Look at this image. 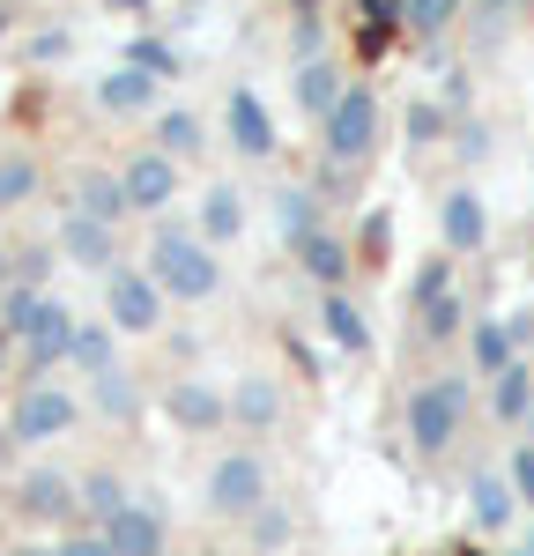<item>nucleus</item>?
Wrapping results in <instances>:
<instances>
[{
    "label": "nucleus",
    "instance_id": "f3484780",
    "mask_svg": "<svg viewBox=\"0 0 534 556\" xmlns=\"http://www.w3.org/2000/svg\"><path fill=\"white\" fill-rule=\"evenodd\" d=\"M297 97H305V112H319V119H327V112H334L349 89H342V75H334L327 60H305V75H297Z\"/></svg>",
    "mask_w": 534,
    "mask_h": 556
},
{
    "label": "nucleus",
    "instance_id": "aec40b11",
    "mask_svg": "<svg viewBox=\"0 0 534 556\" xmlns=\"http://www.w3.org/2000/svg\"><path fill=\"white\" fill-rule=\"evenodd\" d=\"M230 416H238V424H253V430H267V424H275V386L245 379L238 393H230Z\"/></svg>",
    "mask_w": 534,
    "mask_h": 556
},
{
    "label": "nucleus",
    "instance_id": "5701e85b",
    "mask_svg": "<svg viewBox=\"0 0 534 556\" xmlns=\"http://www.w3.org/2000/svg\"><path fill=\"white\" fill-rule=\"evenodd\" d=\"M149 83H156V75H141V67H119V75H104V89H97V97H104L112 112H134V104H149Z\"/></svg>",
    "mask_w": 534,
    "mask_h": 556
},
{
    "label": "nucleus",
    "instance_id": "f257e3e1",
    "mask_svg": "<svg viewBox=\"0 0 534 556\" xmlns=\"http://www.w3.org/2000/svg\"><path fill=\"white\" fill-rule=\"evenodd\" d=\"M149 275H156L164 298H208V290H216L208 245H193V238H178V230H164V238L149 245Z\"/></svg>",
    "mask_w": 534,
    "mask_h": 556
},
{
    "label": "nucleus",
    "instance_id": "1a4fd4ad",
    "mask_svg": "<svg viewBox=\"0 0 534 556\" xmlns=\"http://www.w3.org/2000/svg\"><path fill=\"white\" fill-rule=\"evenodd\" d=\"M104 542H112V556H164V519L149 513V505H127L104 527Z\"/></svg>",
    "mask_w": 534,
    "mask_h": 556
},
{
    "label": "nucleus",
    "instance_id": "412c9836",
    "mask_svg": "<svg viewBox=\"0 0 534 556\" xmlns=\"http://www.w3.org/2000/svg\"><path fill=\"white\" fill-rule=\"evenodd\" d=\"M475 364H483L490 379L512 371V327H505V319H483V327H475Z\"/></svg>",
    "mask_w": 534,
    "mask_h": 556
},
{
    "label": "nucleus",
    "instance_id": "9b49d317",
    "mask_svg": "<svg viewBox=\"0 0 534 556\" xmlns=\"http://www.w3.org/2000/svg\"><path fill=\"white\" fill-rule=\"evenodd\" d=\"M171 416H178L186 430H216L223 416H230V401H223L216 386H201V379H178V386H171Z\"/></svg>",
    "mask_w": 534,
    "mask_h": 556
},
{
    "label": "nucleus",
    "instance_id": "c85d7f7f",
    "mask_svg": "<svg viewBox=\"0 0 534 556\" xmlns=\"http://www.w3.org/2000/svg\"><path fill=\"white\" fill-rule=\"evenodd\" d=\"M38 290H30V282H15V290H8V298H0V327H8V334H15V342H23V327H30V319H38Z\"/></svg>",
    "mask_w": 534,
    "mask_h": 556
},
{
    "label": "nucleus",
    "instance_id": "2eb2a0df",
    "mask_svg": "<svg viewBox=\"0 0 534 556\" xmlns=\"http://www.w3.org/2000/svg\"><path fill=\"white\" fill-rule=\"evenodd\" d=\"M75 193H82V208H75V215H89V223H112V230H119V215L134 208V201H127V178H82Z\"/></svg>",
    "mask_w": 534,
    "mask_h": 556
},
{
    "label": "nucleus",
    "instance_id": "20e7f679",
    "mask_svg": "<svg viewBox=\"0 0 534 556\" xmlns=\"http://www.w3.org/2000/svg\"><path fill=\"white\" fill-rule=\"evenodd\" d=\"M104 304H112V319H119L127 334H149V327H156V312H164V290H156V275L112 267V275H104Z\"/></svg>",
    "mask_w": 534,
    "mask_h": 556
},
{
    "label": "nucleus",
    "instance_id": "4468645a",
    "mask_svg": "<svg viewBox=\"0 0 534 556\" xmlns=\"http://www.w3.org/2000/svg\"><path fill=\"white\" fill-rule=\"evenodd\" d=\"M60 245L82 260V267H104L112 260V223H89V215H67L60 223Z\"/></svg>",
    "mask_w": 534,
    "mask_h": 556
},
{
    "label": "nucleus",
    "instance_id": "4c0bfd02",
    "mask_svg": "<svg viewBox=\"0 0 534 556\" xmlns=\"http://www.w3.org/2000/svg\"><path fill=\"white\" fill-rule=\"evenodd\" d=\"M60 556H112V542H104V534H75Z\"/></svg>",
    "mask_w": 534,
    "mask_h": 556
},
{
    "label": "nucleus",
    "instance_id": "2f4dec72",
    "mask_svg": "<svg viewBox=\"0 0 534 556\" xmlns=\"http://www.w3.org/2000/svg\"><path fill=\"white\" fill-rule=\"evenodd\" d=\"M453 8H460V0H408L400 15H408V30H423V38H431V30L453 23Z\"/></svg>",
    "mask_w": 534,
    "mask_h": 556
},
{
    "label": "nucleus",
    "instance_id": "c9c22d12",
    "mask_svg": "<svg viewBox=\"0 0 534 556\" xmlns=\"http://www.w3.org/2000/svg\"><path fill=\"white\" fill-rule=\"evenodd\" d=\"M445 119H438V104H408V141H431Z\"/></svg>",
    "mask_w": 534,
    "mask_h": 556
},
{
    "label": "nucleus",
    "instance_id": "ea45409f",
    "mask_svg": "<svg viewBox=\"0 0 534 556\" xmlns=\"http://www.w3.org/2000/svg\"><path fill=\"white\" fill-rule=\"evenodd\" d=\"M8 290H15V282H8V253H0V298H8Z\"/></svg>",
    "mask_w": 534,
    "mask_h": 556
},
{
    "label": "nucleus",
    "instance_id": "f8f14e48",
    "mask_svg": "<svg viewBox=\"0 0 534 556\" xmlns=\"http://www.w3.org/2000/svg\"><path fill=\"white\" fill-rule=\"evenodd\" d=\"M230 141H238L245 156H267V149H275V127H267L253 89H230Z\"/></svg>",
    "mask_w": 534,
    "mask_h": 556
},
{
    "label": "nucleus",
    "instance_id": "cd10ccee",
    "mask_svg": "<svg viewBox=\"0 0 534 556\" xmlns=\"http://www.w3.org/2000/svg\"><path fill=\"white\" fill-rule=\"evenodd\" d=\"M82 497H89V513H97V527H112V519H119V513L134 505V497L119 490V482H112V475H89V490H82Z\"/></svg>",
    "mask_w": 534,
    "mask_h": 556
},
{
    "label": "nucleus",
    "instance_id": "6ab92c4d",
    "mask_svg": "<svg viewBox=\"0 0 534 556\" xmlns=\"http://www.w3.org/2000/svg\"><path fill=\"white\" fill-rule=\"evenodd\" d=\"M527 408H534V371L527 364L497 371V416H505V424H527Z\"/></svg>",
    "mask_w": 534,
    "mask_h": 556
},
{
    "label": "nucleus",
    "instance_id": "b1692460",
    "mask_svg": "<svg viewBox=\"0 0 534 556\" xmlns=\"http://www.w3.org/2000/svg\"><path fill=\"white\" fill-rule=\"evenodd\" d=\"M238 223H245V201H238L230 186H216L208 208H201V230H208V238H238Z\"/></svg>",
    "mask_w": 534,
    "mask_h": 556
},
{
    "label": "nucleus",
    "instance_id": "a211bd4d",
    "mask_svg": "<svg viewBox=\"0 0 534 556\" xmlns=\"http://www.w3.org/2000/svg\"><path fill=\"white\" fill-rule=\"evenodd\" d=\"M319 319H327V342L334 349H371V327H364V312H356L349 298H327V312H319Z\"/></svg>",
    "mask_w": 534,
    "mask_h": 556
},
{
    "label": "nucleus",
    "instance_id": "6e6552de",
    "mask_svg": "<svg viewBox=\"0 0 534 556\" xmlns=\"http://www.w3.org/2000/svg\"><path fill=\"white\" fill-rule=\"evenodd\" d=\"M127 201H134V208H149V215L178 201V172H171L164 149H149V156H134V164H127Z\"/></svg>",
    "mask_w": 534,
    "mask_h": 556
},
{
    "label": "nucleus",
    "instance_id": "e433bc0d",
    "mask_svg": "<svg viewBox=\"0 0 534 556\" xmlns=\"http://www.w3.org/2000/svg\"><path fill=\"white\" fill-rule=\"evenodd\" d=\"M512 490H520V497H527V505H534V453H527V445L512 453Z\"/></svg>",
    "mask_w": 534,
    "mask_h": 556
},
{
    "label": "nucleus",
    "instance_id": "79ce46f5",
    "mask_svg": "<svg viewBox=\"0 0 534 556\" xmlns=\"http://www.w3.org/2000/svg\"><path fill=\"white\" fill-rule=\"evenodd\" d=\"M15 556H44V549H15Z\"/></svg>",
    "mask_w": 534,
    "mask_h": 556
},
{
    "label": "nucleus",
    "instance_id": "37998d69",
    "mask_svg": "<svg viewBox=\"0 0 534 556\" xmlns=\"http://www.w3.org/2000/svg\"><path fill=\"white\" fill-rule=\"evenodd\" d=\"M520 556H534V542H527V549H520Z\"/></svg>",
    "mask_w": 534,
    "mask_h": 556
},
{
    "label": "nucleus",
    "instance_id": "72a5a7b5",
    "mask_svg": "<svg viewBox=\"0 0 534 556\" xmlns=\"http://www.w3.org/2000/svg\"><path fill=\"white\" fill-rule=\"evenodd\" d=\"M30 186H38V164H23V156H8V164H0V201H23Z\"/></svg>",
    "mask_w": 534,
    "mask_h": 556
},
{
    "label": "nucleus",
    "instance_id": "0eeeda50",
    "mask_svg": "<svg viewBox=\"0 0 534 556\" xmlns=\"http://www.w3.org/2000/svg\"><path fill=\"white\" fill-rule=\"evenodd\" d=\"M75 342H82V327H75V312L67 304H38V319L23 327V349H30V364H60V356H75Z\"/></svg>",
    "mask_w": 534,
    "mask_h": 556
},
{
    "label": "nucleus",
    "instance_id": "a878e982",
    "mask_svg": "<svg viewBox=\"0 0 534 556\" xmlns=\"http://www.w3.org/2000/svg\"><path fill=\"white\" fill-rule=\"evenodd\" d=\"M275 223H282L290 245H305L312 230H319V223H312V193H282V201H275Z\"/></svg>",
    "mask_w": 534,
    "mask_h": 556
},
{
    "label": "nucleus",
    "instance_id": "dca6fc26",
    "mask_svg": "<svg viewBox=\"0 0 534 556\" xmlns=\"http://www.w3.org/2000/svg\"><path fill=\"white\" fill-rule=\"evenodd\" d=\"M297 260H305V275H319L327 290L349 275V245H342V238H327V230H312L305 245H297Z\"/></svg>",
    "mask_w": 534,
    "mask_h": 556
},
{
    "label": "nucleus",
    "instance_id": "393cba45",
    "mask_svg": "<svg viewBox=\"0 0 534 556\" xmlns=\"http://www.w3.org/2000/svg\"><path fill=\"white\" fill-rule=\"evenodd\" d=\"M97 408H104V416H119V424L141 416V393L127 386V371H104V379H97Z\"/></svg>",
    "mask_w": 534,
    "mask_h": 556
},
{
    "label": "nucleus",
    "instance_id": "58836bf2",
    "mask_svg": "<svg viewBox=\"0 0 534 556\" xmlns=\"http://www.w3.org/2000/svg\"><path fill=\"white\" fill-rule=\"evenodd\" d=\"M15 267H23V282H38V275H44V267H52V253H44V245H30V253H23V260H15Z\"/></svg>",
    "mask_w": 534,
    "mask_h": 556
},
{
    "label": "nucleus",
    "instance_id": "423d86ee",
    "mask_svg": "<svg viewBox=\"0 0 534 556\" xmlns=\"http://www.w3.org/2000/svg\"><path fill=\"white\" fill-rule=\"evenodd\" d=\"M67 424H75V401H67L60 386H30V393L15 401V438H23V445H44V438H60Z\"/></svg>",
    "mask_w": 534,
    "mask_h": 556
},
{
    "label": "nucleus",
    "instance_id": "473e14b6",
    "mask_svg": "<svg viewBox=\"0 0 534 556\" xmlns=\"http://www.w3.org/2000/svg\"><path fill=\"white\" fill-rule=\"evenodd\" d=\"M134 67H141V75H178V52H171V45H156V38H141V45H134Z\"/></svg>",
    "mask_w": 534,
    "mask_h": 556
},
{
    "label": "nucleus",
    "instance_id": "f03ea898",
    "mask_svg": "<svg viewBox=\"0 0 534 556\" xmlns=\"http://www.w3.org/2000/svg\"><path fill=\"white\" fill-rule=\"evenodd\" d=\"M460 408H468V386L460 379H431L408 393V438L423 445V453H438L460 438Z\"/></svg>",
    "mask_w": 534,
    "mask_h": 556
},
{
    "label": "nucleus",
    "instance_id": "39448f33",
    "mask_svg": "<svg viewBox=\"0 0 534 556\" xmlns=\"http://www.w3.org/2000/svg\"><path fill=\"white\" fill-rule=\"evenodd\" d=\"M267 497V475L253 453H230V460H216V475H208V505L216 513H253Z\"/></svg>",
    "mask_w": 534,
    "mask_h": 556
},
{
    "label": "nucleus",
    "instance_id": "7c9ffc66",
    "mask_svg": "<svg viewBox=\"0 0 534 556\" xmlns=\"http://www.w3.org/2000/svg\"><path fill=\"white\" fill-rule=\"evenodd\" d=\"M156 141H164V156H186V149H201V119H193V112H171Z\"/></svg>",
    "mask_w": 534,
    "mask_h": 556
},
{
    "label": "nucleus",
    "instance_id": "4be33fe9",
    "mask_svg": "<svg viewBox=\"0 0 534 556\" xmlns=\"http://www.w3.org/2000/svg\"><path fill=\"white\" fill-rule=\"evenodd\" d=\"M438 298H453V260H423V267H416V282H408V304H416V312H431Z\"/></svg>",
    "mask_w": 534,
    "mask_h": 556
},
{
    "label": "nucleus",
    "instance_id": "bb28decb",
    "mask_svg": "<svg viewBox=\"0 0 534 556\" xmlns=\"http://www.w3.org/2000/svg\"><path fill=\"white\" fill-rule=\"evenodd\" d=\"M475 519H483V527H505V519H512V482L483 475V482H475Z\"/></svg>",
    "mask_w": 534,
    "mask_h": 556
},
{
    "label": "nucleus",
    "instance_id": "ddd939ff",
    "mask_svg": "<svg viewBox=\"0 0 534 556\" xmlns=\"http://www.w3.org/2000/svg\"><path fill=\"white\" fill-rule=\"evenodd\" d=\"M483 230H490V215H483V201L460 186V193H445V245L453 253H475L483 245Z\"/></svg>",
    "mask_w": 534,
    "mask_h": 556
},
{
    "label": "nucleus",
    "instance_id": "7ed1b4c3",
    "mask_svg": "<svg viewBox=\"0 0 534 556\" xmlns=\"http://www.w3.org/2000/svg\"><path fill=\"white\" fill-rule=\"evenodd\" d=\"M379 141V97L364 83H349V97L327 112V156H342V164H356L364 149Z\"/></svg>",
    "mask_w": 534,
    "mask_h": 556
},
{
    "label": "nucleus",
    "instance_id": "a19ab883",
    "mask_svg": "<svg viewBox=\"0 0 534 556\" xmlns=\"http://www.w3.org/2000/svg\"><path fill=\"white\" fill-rule=\"evenodd\" d=\"M8 349H15V334H8V327H0V364H8Z\"/></svg>",
    "mask_w": 534,
    "mask_h": 556
},
{
    "label": "nucleus",
    "instance_id": "c756f323",
    "mask_svg": "<svg viewBox=\"0 0 534 556\" xmlns=\"http://www.w3.org/2000/svg\"><path fill=\"white\" fill-rule=\"evenodd\" d=\"M75 364H82L89 379L119 371V364H112V334H104V327H82V342H75Z\"/></svg>",
    "mask_w": 534,
    "mask_h": 556
},
{
    "label": "nucleus",
    "instance_id": "f704fd0d",
    "mask_svg": "<svg viewBox=\"0 0 534 556\" xmlns=\"http://www.w3.org/2000/svg\"><path fill=\"white\" fill-rule=\"evenodd\" d=\"M423 334H431V342L460 334V298H438V304H431V312H423Z\"/></svg>",
    "mask_w": 534,
    "mask_h": 556
},
{
    "label": "nucleus",
    "instance_id": "9d476101",
    "mask_svg": "<svg viewBox=\"0 0 534 556\" xmlns=\"http://www.w3.org/2000/svg\"><path fill=\"white\" fill-rule=\"evenodd\" d=\"M15 505H23L30 519H67V513H75V490H67L52 468H30V475H23V490H15Z\"/></svg>",
    "mask_w": 534,
    "mask_h": 556
}]
</instances>
